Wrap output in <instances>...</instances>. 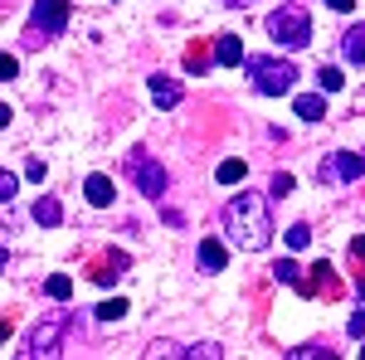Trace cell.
<instances>
[{
    "label": "cell",
    "instance_id": "6da1fadb",
    "mask_svg": "<svg viewBox=\"0 0 365 360\" xmlns=\"http://www.w3.org/2000/svg\"><path fill=\"white\" fill-rule=\"evenodd\" d=\"M225 234L234 239V249L244 253H258L268 249V239H273V215H268V195H234L225 210Z\"/></svg>",
    "mask_w": 365,
    "mask_h": 360
},
{
    "label": "cell",
    "instance_id": "7a4b0ae2",
    "mask_svg": "<svg viewBox=\"0 0 365 360\" xmlns=\"http://www.w3.org/2000/svg\"><path fill=\"white\" fill-rule=\"evenodd\" d=\"M268 34L278 39L282 49H302V44H312V10L297 5V0L278 5V10L268 15Z\"/></svg>",
    "mask_w": 365,
    "mask_h": 360
},
{
    "label": "cell",
    "instance_id": "3957f363",
    "mask_svg": "<svg viewBox=\"0 0 365 360\" xmlns=\"http://www.w3.org/2000/svg\"><path fill=\"white\" fill-rule=\"evenodd\" d=\"M249 73H253V88L268 93V98H282V93H292V83H297V68L287 58H253Z\"/></svg>",
    "mask_w": 365,
    "mask_h": 360
},
{
    "label": "cell",
    "instance_id": "277c9868",
    "mask_svg": "<svg viewBox=\"0 0 365 360\" xmlns=\"http://www.w3.org/2000/svg\"><path fill=\"white\" fill-rule=\"evenodd\" d=\"M127 175H132V180H137V190L151 195V200H161V195H166V170L156 166L146 151H132V156H127Z\"/></svg>",
    "mask_w": 365,
    "mask_h": 360
},
{
    "label": "cell",
    "instance_id": "5b68a950",
    "mask_svg": "<svg viewBox=\"0 0 365 360\" xmlns=\"http://www.w3.org/2000/svg\"><path fill=\"white\" fill-rule=\"evenodd\" d=\"M63 326H68V317H58V312L44 322V326H34L25 356H58V336H63Z\"/></svg>",
    "mask_w": 365,
    "mask_h": 360
},
{
    "label": "cell",
    "instance_id": "8992f818",
    "mask_svg": "<svg viewBox=\"0 0 365 360\" xmlns=\"http://www.w3.org/2000/svg\"><path fill=\"white\" fill-rule=\"evenodd\" d=\"M365 175V156H351V151H331L327 166H322V180H361Z\"/></svg>",
    "mask_w": 365,
    "mask_h": 360
},
{
    "label": "cell",
    "instance_id": "52a82bcc",
    "mask_svg": "<svg viewBox=\"0 0 365 360\" xmlns=\"http://www.w3.org/2000/svg\"><path fill=\"white\" fill-rule=\"evenodd\" d=\"M68 25V0H34V29L39 34H58Z\"/></svg>",
    "mask_w": 365,
    "mask_h": 360
},
{
    "label": "cell",
    "instance_id": "ba28073f",
    "mask_svg": "<svg viewBox=\"0 0 365 360\" xmlns=\"http://www.w3.org/2000/svg\"><path fill=\"white\" fill-rule=\"evenodd\" d=\"M151 103H156V108H175V103H180V83L166 78V73H156V78H151Z\"/></svg>",
    "mask_w": 365,
    "mask_h": 360
},
{
    "label": "cell",
    "instance_id": "9c48e42d",
    "mask_svg": "<svg viewBox=\"0 0 365 360\" xmlns=\"http://www.w3.org/2000/svg\"><path fill=\"white\" fill-rule=\"evenodd\" d=\"M341 54L351 58V63H365V25H351L341 34Z\"/></svg>",
    "mask_w": 365,
    "mask_h": 360
},
{
    "label": "cell",
    "instance_id": "30bf717a",
    "mask_svg": "<svg viewBox=\"0 0 365 360\" xmlns=\"http://www.w3.org/2000/svg\"><path fill=\"white\" fill-rule=\"evenodd\" d=\"M83 195H88V205H98V210H108V205H113V180H108V175H88Z\"/></svg>",
    "mask_w": 365,
    "mask_h": 360
},
{
    "label": "cell",
    "instance_id": "8fae6325",
    "mask_svg": "<svg viewBox=\"0 0 365 360\" xmlns=\"http://www.w3.org/2000/svg\"><path fill=\"white\" fill-rule=\"evenodd\" d=\"M200 263H205L210 273H220V268L229 263V249L220 244V239H205V244H200Z\"/></svg>",
    "mask_w": 365,
    "mask_h": 360
},
{
    "label": "cell",
    "instance_id": "7c38bea8",
    "mask_svg": "<svg viewBox=\"0 0 365 360\" xmlns=\"http://www.w3.org/2000/svg\"><path fill=\"white\" fill-rule=\"evenodd\" d=\"M297 117H302V122H322V117H327V98H322V93H302V98H297Z\"/></svg>",
    "mask_w": 365,
    "mask_h": 360
},
{
    "label": "cell",
    "instance_id": "4fadbf2b",
    "mask_svg": "<svg viewBox=\"0 0 365 360\" xmlns=\"http://www.w3.org/2000/svg\"><path fill=\"white\" fill-rule=\"evenodd\" d=\"M215 58H220L225 68H234V63H244V44H239L234 34H220V44H215Z\"/></svg>",
    "mask_w": 365,
    "mask_h": 360
},
{
    "label": "cell",
    "instance_id": "5bb4252c",
    "mask_svg": "<svg viewBox=\"0 0 365 360\" xmlns=\"http://www.w3.org/2000/svg\"><path fill=\"white\" fill-rule=\"evenodd\" d=\"M34 220H39V224H49V229H54V224L63 220V205H58L54 195H39V200H34Z\"/></svg>",
    "mask_w": 365,
    "mask_h": 360
},
{
    "label": "cell",
    "instance_id": "9a60e30c",
    "mask_svg": "<svg viewBox=\"0 0 365 360\" xmlns=\"http://www.w3.org/2000/svg\"><path fill=\"white\" fill-rule=\"evenodd\" d=\"M122 268H127V253H108V258H103V263H98V282H117V273H122Z\"/></svg>",
    "mask_w": 365,
    "mask_h": 360
},
{
    "label": "cell",
    "instance_id": "2e32d148",
    "mask_svg": "<svg viewBox=\"0 0 365 360\" xmlns=\"http://www.w3.org/2000/svg\"><path fill=\"white\" fill-rule=\"evenodd\" d=\"M44 292H49L54 302H68V297H73V277H68V273H54L49 282H44Z\"/></svg>",
    "mask_w": 365,
    "mask_h": 360
},
{
    "label": "cell",
    "instance_id": "e0dca14e",
    "mask_svg": "<svg viewBox=\"0 0 365 360\" xmlns=\"http://www.w3.org/2000/svg\"><path fill=\"white\" fill-rule=\"evenodd\" d=\"M215 175H220L225 185H239V180L249 175V166H244V161H220V170H215Z\"/></svg>",
    "mask_w": 365,
    "mask_h": 360
},
{
    "label": "cell",
    "instance_id": "ac0fdd59",
    "mask_svg": "<svg viewBox=\"0 0 365 360\" xmlns=\"http://www.w3.org/2000/svg\"><path fill=\"white\" fill-rule=\"evenodd\" d=\"M312 282L322 292H336V277H331V263H312Z\"/></svg>",
    "mask_w": 365,
    "mask_h": 360
},
{
    "label": "cell",
    "instance_id": "d6986e66",
    "mask_svg": "<svg viewBox=\"0 0 365 360\" xmlns=\"http://www.w3.org/2000/svg\"><path fill=\"white\" fill-rule=\"evenodd\" d=\"M98 317H103V322H122V317H127V302H122V297H108V302L98 307Z\"/></svg>",
    "mask_w": 365,
    "mask_h": 360
},
{
    "label": "cell",
    "instance_id": "ffe728a7",
    "mask_svg": "<svg viewBox=\"0 0 365 360\" xmlns=\"http://www.w3.org/2000/svg\"><path fill=\"white\" fill-rule=\"evenodd\" d=\"M317 83H322V93H336V88L346 83V73H341V68H322V73H317Z\"/></svg>",
    "mask_w": 365,
    "mask_h": 360
},
{
    "label": "cell",
    "instance_id": "44dd1931",
    "mask_svg": "<svg viewBox=\"0 0 365 360\" xmlns=\"http://www.w3.org/2000/svg\"><path fill=\"white\" fill-rule=\"evenodd\" d=\"M273 277H278L282 287H297V263H292V258H282L278 268H273Z\"/></svg>",
    "mask_w": 365,
    "mask_h": 360
},
{
    "label": "cell",
    "instance_id": "7402d4cb",
    "mask_svg": "<svg viewBox=\"0 0 365 360\" xmlns=\"http://www.w3.org/2000/svg\"><path fill=\"white\" fill-rule=\"evenodd\" d=\"M185 356H190V360H220V356H225V351H220V346H215V341H200V346H190V351H185Z\"/></svg>",
    "mask_w": 365,
    "mask_h": 360
},
{
    "label": "cell",
    "instance_id": "603a6c76",
    "mask_svg": "<svg viewBox=\"0 0 365 360\" xmlns=\"http://www.w3.org/2000/svg\"><path fill=\"white\" fill-rule=\"evenodd\" d=\"M307 239H312L307 224H292V229H287V249H307Z\"/></svg>",
    "mask_w": 365,
    "mask_h": 360
},
{
    "label": "cell",
    "instance_id": "cb8c5ba5",
    "mask_svg": "<svg viewBox=\"0 0 365 360\" xmlns=\"http://www.w3.org/2000/svg\"><path fill=\"white\" fill-rule=\"evenodd\" d=\"M20 73V63H15V54H0V83H10Z\"/></svg>",
    "mask_w": 365,
    "mask_h": 360
},
{
    "label": "cell",
    "instance_id": "d4e9b609",
    "mask_svg": "<svg viewBox=\"0 0 365 360\" xmlns=\"http://www.w3.org/2000/svg\"><path fill=\"white\" fill-rule=\"evenodd\" d=\"M15 190H20V180H15L10 170H0V205H5V200H10Z\"/></svg>",
    "mask_w": 365,
    "mask_h": 360
},
{
    "label": "cell",
    "instance_id": "484cf974",
    "mask_svg": "<svg viewBox=\"0 0 365 360\" xmlns=\"http://www.w3.org/2000/svg\"><path fill=\"white\" fill-rule=\"evenodd\" d=\"M151 356H161V360H175V356H185V351H180V346H170V341H156V346H151Z\"/></svg>",
    "mask_w": 365,
    "mask_h": 360
},
{
    "label": "cell",
    "instance_id": "4316f807",
    "mask_svg": "<svg viewBox=\"0 0 365 360\" xmlns=\"http://www.w3.org/2000/svg\"><path fill=\"white\" fill-rule=\"evenodd\" d=\"M205 63H210V54H205V49H190V54H185V68H190V73H200Z\"/></svg>",
    "mask_w": 365,
    "mask_h": 360
},
{
    "label": "cell",
    "instance_id": "83f0119b",
    "mask_svg": "<svg viewBox=\"0 0 365 360\" xmlns=\"http://www.w3.org/2000/svg\"><path fill=\"white\" fill-rule=\"evenodd\" d=\"M44 170H49V166H44V161L34 156V161H29V166H25V175H29V180H44Z\"/></svg>",
    "mask_w": 365,
    "mask_h": 360
},
{
    "label": "cell",
    "instance_id": "f1b7e54d",
    "mask_svg": "<svg viewBox=\"0 0 365 360\" xmlns=\"http://www.w3.org/2000/svg\"><path fill=\"white\" fill-rule=\"evenodd\" d=\"M292 190V175H273V195H287Z\"/></svg>",
    "mask_w": 365,
    "mask_h": 360
},
{
    "label": "cell",
    "instance_id": "f546056e",
    "mask_svg": "<svg viewBox=\"0 0 365 360\" xmlns=\"http://www.w3.org/2000/svg\"><path fill=\"white\" fill-rule=\"evenodd\" d=\"M351 336H365V312H356V317H351Z\"/></svg>",
    "mask_w": 365,
    "mask_h": 360
},
{
    "label": "cell",
    "instance_id": "4dcf8cb0",
    "mask_svg": "<svg viewBox=\"0 0 365 360\" xmlns=\"http://www.w3.org/2000/svg\"><path fill=\"white\" fill-rule=\"evenodd\" d=\"M10 117H15V112H10L5 103H0V127H10Z\"/></svg>",
    "mask_w": 365,
    "mask_h": 360
},
{
    "label": "cell",
    "instance_id": "1f68e13d",
    "mask_svg": "<svg viewBox=\"0 0 365 360\" xmlns=\"http://www.w3.org/2000/svg\"><path fill=\"white\" fill-rule=\"evenodd\" d=\"M327 5H331V10H351L356 0H327Z\"/></svg>",
    "mask_w": 365,
    "mask_h": 360
},
{
    "label": "cell",
    "instance_id": "d6a6232c",
    "mask_svg": "<svg viewBox=\"0 0 365 360\" xmlns=\"http://www.w3.org/2000/svg\"><path fill=\"white\" fill-rule=\"evenodd\" d=\"M5 336H10V326H5V322H0V346H5Z\"/></svg>",
    "mask_w": 365,
    "mask_h": 360
},
{
    "label": "cell",
    "instance_id": "836d02e7",
    "mask_svg": "<svg viewBox=\"0 0 365 360\" xmlns=\"http://www.w3.org/2000/svg\"><path fill=\"white\" fill-rule=\"evenodd\" d=\"M0 273H5V249H0Z\"/></svg>",
    "mask_w": 365,
    "mask_h": 360
},
{
    "label": "cell",
    "instance_id": "e575fe53",
    "mask_svg": "<svg viewBox=\"0 0 365 360\" xmlns=\"http://www.w3.org/2000/svg\"><path fill=\"white\" fill-rule=\"evenodd\" d=\"M225 5H249V0H225Z\"/></svg>",
    "mask_w": 365,
    "mask_h": 360
},
{
    "label": "cell",
    "instance_id": "d590c367",
    "mask_svg": "<svg viewBox=\"0 0 365 360\" xmlns=\"http://www.w3.org/2000/svg\"><path fill=\"white\" fill-rule=\"evenodd\" d=\"M361 356H365V346H361Z\"/></svg>",
    "mask_w": 365,
    "mask_h": 360
}]
</instances>
